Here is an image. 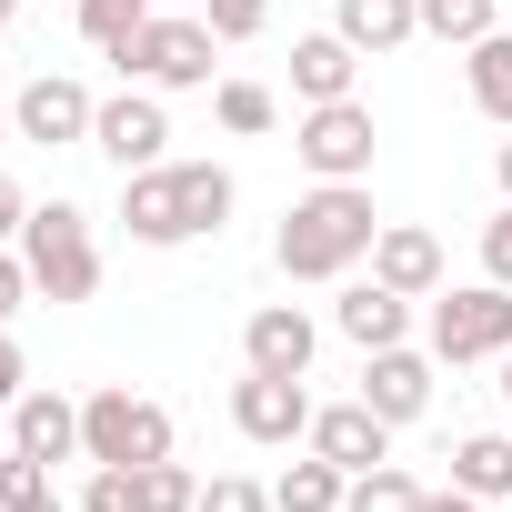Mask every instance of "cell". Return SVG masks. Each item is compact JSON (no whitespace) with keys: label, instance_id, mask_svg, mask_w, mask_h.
<instances>
[{"label":"cell","instance_id":"cell-36","mask_svg":"<svg viewBox=\"0 0 512 512\" xmlns=\"http://www.w3.org/2000/svg\"><path fill=\"white\" fill-rule=\"evenodd\" d=\"M11 21H21V0H0V31H11Z\"/></svg>","mask_w":512,"mask_h":512},{"label":"cell","instance_id":"cell-28","mask_svg":"<svg viewBox=\"0 0 512 512\" xmlns=\"http://www.w3.org/2000/svg\"><path fill=\"white\" fill-rule=\"evenodd\" d=\"M201 21H211V41H262L272 0H201Z\"/></svg>","mask_w":512,"mask_h":512},{"label":"cell","instance_id":"cell-31","mask_svg":"<svg viewBox=\"0 0 512 512\" xmlns=\"http://www.w3.org/2000/svg\"><path fill=\"white\" fill-rule=\"evenodd\" d=\"M31 392V362H21V342H11V322H0V412H11Z\"/></svg>","mask_w":512,"mask_h":512},{"label":"cell","instance_id":"cell-15","mask_svg":"<svg viewBox=\"0 0 512 512\" xmlns=\"http://www.w3.org/2000/svg\"><path fill=\"white\" fill-rule=\"evenodd\" d=\"M372 282H392L402 302H432V292H442V241L412 231V221H382V241H372Z\"/></svg>","mask_w":512,"mask_h":512},{"label":"cell","instance_id":"cell-38","mask_svg":"<svg viewBox=\"0 0 512 512\" xmlns=\"http://www.w3.org/2000/svg\"><path fill=\"white\" fill-rule=\"evenodd\" d=\"M0 452H11V432H0Z\"/></svg>","mask_w":512,"mask_h":512},{"label":"cell","instance_id":"cell-25","mask_svg":"<svg viewBox=\"0 0 512 512\" xmlns=\"http://www.w3.org/2000/svg\"><path fill=\"white\" fill-rule=\"evenodd\" d=\"M211 111H221V131H241V141H262V131L282 121V101H272L262 81H221V91H211Z\"/></svg>","mask_w":512,"mask_h":512},{"label":"cell","instance_id":"cell-30","mask_svg":"<svg viewBox=\"0 0 512 512\" xmlns=\"http://www.w3.org/2000/svg\"><path fill=\"white\" fill-rule=\"evenodd\" d=\"M482 282H502V292H512V201L482 221Z\"/></svg>","mask_w":512,"mask_h":512},{"label":"cell","instance_id":"cell-4","mask_svg":"<svg viewBox=\"0 0 512 512\" xmlns=\"http://www.w3.org/2000/svg\"><path fill=\"white\" fill-rule=\"evenodd\" d=\"M81 462H171V412L131 382L81 402Z\"/></svg>","mask_w":512,"mask_h":512},{"label":"cell","instance_id":"cell-20","mask_svg":"<svg viewBox=\"0 0 512 512\" xmlns=\"http://www.w3.org/2000/svg\"><path fill=\"white\" fill-rule=\"evenodd\" d=\"M462 81H472L482 121H502V131H512V31H482V41L462 51Z\"/></svg>","mask_w":512,"mask_h":512},{"label":"cell","instance_id":"cell-24","mask_svg":"<svg viewBox=\"0 0 512 512\" xmlns=\"http://www.w3.org/2000/svg\"><path fill=\"white\" fill-rule=\"evenodd\" d=\"M342 512H422V482H412V472H392V462H372V472H352Z\"/></svg>","mask_w":512,"mask_h":512},{"label":"cell","instance_id":"cell-37","mask_svg":"<svg viewBox=\"0 0 512 512\" xmlns=\"http://www.w3.org/2000/svg\"><path fill=\"white\" fill-rule=\"evenodd\" d=\"M11 512H61V502H11Z\"/></svg>","mask_w":512,"mask_h":512},{"label":"cell","instance_id":"cell-7","mask_svg":"<svg viewBox=\"0 0 512 512\" xmlns=\"http://www.w3.org/2000/svg\"><path fill=\"white\" fill-rule=\"evenodd\" d=\"M512 352V292L472 282V292H432V362H502Z\"/></svg>","mask_w":512,"mask_h":512},{"label":"cell","instance_id":"cell-22","mask_svg":"<svg viewBox=\"0 0 512 512\" xmlns=\"http://www.w3.org/2000/svg\"><path fill=\"white\" fill-rule=\"evenodd\" d=\"M131 472V512H201V482L181 462H121Z\"/></svg>","mask_w":512,"mask_h":512},{"label":"cell","instance_id":"cell-6","mask_svg":"<svg viewBox=\"0 0 512 512\" xmlns=\"http://www.w3.org/2000/svg\"><path fill=\"white\" fill-rule=\"evenodd\" d=\"M292 151H302V171H312V181H362V171H372V151H382L372 101H312V111L292 121Z\"/></svg>","mask_w":512,"mask_h":512},{"label":"cell","instance_id":"cell-9","mask_svg":"<svg viewBox=\"0 0 512 512\" xmlns=\"http://www.w3.org/2000/svg\"><path fill=\"white\" fill-rule=\"evenodd\" d=\"M231 432L241 442H312V392L292 372H241L231 382Z\"/></svg>","mask_w":512,"mask_h":512},{"label":"cell","instance_id":"cell-10","mask_svg":"<svg viewBox=\"0 0 512 512\" xmlns=\"http://www.w3.org/2000/svg\"><path fill=\"white\" fill-rule=\"evenodd\" d=\"M91 91L71 81V71H41V81H21L11 91V131L21 141H41V151H61V141H91Z\"/></svg>","mask_w":512,"mask_h":512},{"label":"cell","instance_id":"cell-2","mask_svg":"<svg viewBox=\"0 0 512 512\" xmlns=\"http://www.w3.org/2000/svg\"><path fill=\"white\" fill-rule=\"evenodd\" d=\"M231 201H241V191H231L221 161H151V171L121 181V231H131L141 251H181V241L221 231Z\"/></svg>","mask_w":512,"mask_h":512},{"label":"cell","instance_id":"cell-35","mask_svg":"<svg viewBox=\"0 0 512 512\" xmlns=\"http://www.w3.org/2000/svg\"><path fill=\"white\" fill-rule=\"evenodd\" d=\"M492 181H502V201H512V141H502V151H492Z\"/></svg>","mask_w":512,"mask_h":512},{"label":"cell","instance_id":"cell-14","mask_svg":"<svg viewBox=\"0 0 512 512\" xmlns=\"http://www.w3.org/2000/svg\"><path fill=\"white\" fill-rule=\"evenodd\" d=\"M332 332H342L352 352H392V342L412 332V302H402L392 282H342V302H332Z\"/></svg>","mask_w":512,"mask_h":512},{"label":"cell","instance_id":"cell-5","mask_svg":"<svg viewBox=\"0 0 512 512\" xmlns=\"http://www.w3.org/2000/svg\"><path fill=\"white\" fill-rule=\"evenodd\" d=\"M211 51H221V41H211V21H161V11H151L111 61H121L141 91H201V81H211Z\"/></svg>","mask_w":512,"mask_h":512},{"label":"cell","instance_id":"cell-32","mask_svg":"<svg viewBox=\"0 0 512 512\" xmlns=\"http://www.w3.org/2000/svg\"><path fill=\"white\" fill-rule=\"evenodd\" d=\"M31 302V262H21V251H0V322H11Z\"/></svg>","mask_w":512,"mask_h":512},{"label":"cell","instance_id":"cell-18","mask_svg":"<svg viewBox=\"0 0 512 512\" xmlns=\"http://www.w3.org/2000/svg\"><path fill=\"white\" fill-rule=\"evenodd\" d=\"M332 31L352 41V51H402V41H422V0H332Z\"/></svg>","mask_w":512,"mask_h":512},{"label":"cell","instance_id":"cell-23","mask_svg":"<svg viewBox=\"0 0 512 512\" xmlns=\"http://www.w3.org/2000/svg\"><path fill=\"white\" fill-rule=\"evenodd\" d=\"M422 31L452 41V51H472L482 31H502V0H422Z\"/></svg>","mask_w":512,"mask_h":512},{"label":"cell","instance_id":"cell-27","mask_svg":"<svg viewBox=\"0 0 512 512\" xmlns=\"http://www.w3.org/2000/svg\"><path fill=\"white\" fill-rule=\"evenodd\" d=\"M11 502H51V462H41V452H21V442L0 452V512H11Z\"/></svg>","mask_w":512,"mask_h":512},{"label":"cell","instance_id":"cell-16","mask_svg":"<svg viewBox=\"0 0 512 512\" xmlns=\"http://www.w3.org/2000/svg\"><path fill=\"white\" fill-rule=\"evenodd\" d=\"M352 71H362V51H352L342 31H302V41H292V91H302V111H312V101H352Z\"/></svg>","mask_w":512,"mask_h":512},{"label":"cell","instance_id":"cell-29","mask_svg":"<svg viewBox=\"0 0 512 512\" xmlns=\"http://www.w3.org/2000/svg\"><path fill=\"white\" fill-rule=\"evenodd\" d=\"M201 512H282V502H272L262 482H241V472H221V482L201 492Z\"/></svg>","mask_w":512,"mask_h":512},{"label":"cell","instance_id":"cell-12","mask_svg":"<svg viewBox=\"0 0 512 512\" xmlns=\"http://www.w3.org/2000/svg\"><path fill=\"white\" fill-rule=\"evenodd\" d=\"M362 402H372L392 432H402V422H422V412H432V362H422V352H402V342H392V352H362Z\"/></svg>","mask_w":512,"mask_h":512},{"label":"cell","instance_id":"cell-26","mask_svg":"<svg viewBox=\"0 0 512 512\" xmlns=\"http://www.w3.org/2000/svg\"><path fill=\"white\" fill-rule=\"evenodd\" d=\"M151 11H161V0H81V41H91V51H121Z\"/></svg>","mask_w":512,"mask_h":512},{"label":"cell","instance_id":"cell-1","mask_svg":"<svg viewBox=\"0 0 512 512\" xmlns=\"http://www.w3.org/2000/svg\"><path fill=\"white\" fill-rule=\"evenodd\" d=\"M372 241H382L372 191H362V181H312V191L282 211V231H272V262H282L292 282H342L352 262H372Z\"/></svg>","mask_w":512,"mask_h":512},{"label":"cell","instance_id":"cell-19","mask_svg":"<svg viewBox=\"0 0 512 512\" xmlns=\"http://www.w3.org/2000/svg\"><path fill=\"white\" fill-rule=\"evenodd\" d=\"M452 482H462L472 502H512V432H472V442H452Z\"/></svg>","mask_w":512,"mask_h":512},{"label":"cell","instance_id":"cell-3","mask_svg":"<svg viewBox=\"0 0 512 512\" xmlns=\"http://www.w3.org/2000/svg\"><path fill=\"white\" fill-rule=\"evenodd\" d=\"M21 262H31V292H41V302H91V292H101L91 211H81V201H31V221H21Z\"/></svg>","mask_w":512,"mask_h":512},{"label":"cell","instance_id":"cell-33","mask_svg":"<svg viewBox=\"0 0 512 512\" xmlns=\"http://www.w3.org/2000/svg\"><path fill=\"white\" fill-rule=\"evenodd\" d=\"M21 221H31V191H21L11 171H0V251H11V241H21Z\"/></svg>","mask_w":512,"mask_h":512},{"label":"cell","instance_id":"cell-8","mask_svg":"<svg viewBox=\"0 0 512 512\" xmlns=\"http://www.w3.org/2000/svg\"><path fill=\"white\" fill-rule=\"evenodd\" d=\"M91 151H101L121 181H131V171H151V161L171 151V111H161V91H141V81H131L121 101H101V111H91Z\"/></svg>","mask_w":512,"mask_h":512},{"label":"cell","instance_id":"cell-11","mask_svg":"<svg viewBox=\"0 0 512 512\" xmlns=\"http://www.w3.org/2000/svg\"><path fill=\"white\" fill-rule=\"evenodd\" d=\"M312 352H322V332H312V312L302 302H262L241 322V372H312Z\"/></svg>","mask_w":512,"mask_h":512},{"label":"cell","instance_id":"cell-17","mask_svg":"<svg viewBox=\"0 0 512 512\" xmlns=\"http://www.w3.org/2000/svg\"><path fill=\"white\" fill-rule=\"evenodd\" d=\"M11 442L41 452V462H71V452H81V402H61V392L31 382V392L11 402Z\"/></svg>","mask_w":512,"mask_h":512},{"label":"cell","instance_id":"cell-21","mask_svg":"<svg viewBox=\"0 0 512 512\" xmlns=\"http://www.w3.org/2000/svg\"><path fill=\"white\" fill-rule=\"evenodd\" d=\"M342 492H352V472H342V462H322V452H312V462H292V472L272 482V502H282V512H342Z\"/></svg>","mask_w":512,"mask_h":512},{"label":"cell","instance_id":"cell-13","mask_svg":"<svg viewBox=\"0 0 512 512\" xmlns=\"http://www.w3.org/2000/svg\"><path fill=\"white\" fill-rule=\"evenodd\" d=\"M312 452H322V462H342V472H372V462H392V422L352 392V402L312 412Z\"/></svg>","mask_w":512,"mask_h":512},{"label":"cell","instance_id":"cell-34","mask_svg":"<svg viewBox=\"0 0 512 512\" xmlns=\"http://www.w3.org/2000/svg\"><path fill=\"white\" fill-rule=\"evenodd\" d=\"M422 512H482V502H472V492L452 482V492H422Z\"/></svg>","mask_w":512,"mask_h":512}]
</instances>
